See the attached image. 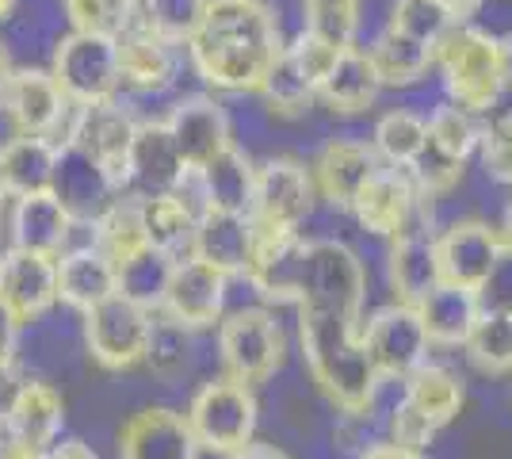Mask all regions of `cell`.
<instances>
[{"instance_id": "6da1fadb", "label": "cell", "mask_w": 512, "mask_h": 459, "mask_svg": "<svg viewBox=\"0 0 512 459\" xmlns=\"http://www.w3.org/2000/svg\"><path fill=\"white\" fill-rule=\"evenodd\" d=\"M184 46L203 88L218 96H253L287 39L268 0H211Z\"/></svg>"}, {"instance_id": "7a4b0ae2", "label": "cell", "mask_w": 512, "mask_h": 459, "mask_svg": "<svg viewBox=\"0 0 512 459\" xmlns=\"http://www.w3.org/2000/svg\"><path fill=\"white\" fill-rule=\"evenodd\" d=\"M363 318H348L321 306H295V341L310 387L333 410H360L375 387V364L360 341Z\"/></svg>"}, {"instance_id": "3957f363", "label": "cell", "mask_w": 512, "mask_h": 459, "mask_svg": "<svg viewBox=\"0 0 512 459\" xmlns=\"http://www.w3.org/2000/svg\"><path fill=\"white\" fill-rule=\"evenodd\" d=\"M291 352V337L279 318L276 306L268 303H241L222 314L214 326V368L226 379H237L245 387L272 383Z\"/></svg>"}, {"instance_id": "277c9868", "label": "cell", "mask_w": 512, "mask_h": 459, "mask_svg": "<svg viewBox=\"0 0 512 459\" xmlns=\"http://www.w3.org/2000/svg\"><path fill=\"white\" fill-rule=\"evenodd\" d=\"M184 417L192 425L199 452L211 459H226L234 456L237 448H245L249 440H256L260 398H256V387H245L237 379L214 372L199 379V387L184 406Z\"/></svg>"}, {"instance_id": "5b68a950", "label": "cell", "mask_w": 512, "mask_h": 459, "mask_svg": "<svg viewBox=\"0 0 512 459\" xmlns=\"http://www.w3.org/2000/svg\"><path fill=\"white\" fill-rule=\"evenodd\" d=\"M371 295V272L348 238H306L302 280L295 306H321L348 318H363ZM291 306V310H295Z\"/></svg>"}, {"instance_id": "8992f818", "label": "cell", "mask_w": 512, "mask_h": 459, "mask_svg": "<svg viewBox=\"0 0 512 459\" xmlns=\"http://www.w3.org/2000/svg\"><path fill=\"white\" fill-rule=\"evenodd\" d=\"M150 306L134 303L127 295H111L104 303L81 314V341H85V356L107 375H130L146 364V349H150L153 333Z\"/></svg>"}, {"instance_id": "52a82bcc", "label": "cell", "mask_w": 512, "mask_h": 459, "mask_svg": "<svg viewBox=\"0 0 512 459\" xmlns=\"http://www.w3.org/2000/svg\"><path fill=\"white\" fill-rule=\"evenodd\" d=\"M318 184L310 173V161L295 153H268L256 157V184L249 219L256 230H299L318 211Z\"/></svg>"}, {"instance_id": "ba28073f", "label": "cell", "mask_w": 512, "mask_h": 459, "mask_svg": "<svg viewBox=\"0 0 512 459\" xmlns=\"http://www.w3.org/2000/svg\"><path fill=\"white\" fill-rule=\"evenodd\" d=\"M436 81L444 85L448 100L470 111H482L501 88L509 85L505 50L470 35L467 27H451L444 43L436 46Z\"/></svg>"}, {"instance_id": "9c48e42d", "label": "cell", "mask_w": 512, "mask_h": 459, "mask_svg": "<svg viewBox=\"0 0 512 459\" xmlns=\"http://www.w3.org/2000/svg\"><path fill=\"white\" fill-rule=\"evenodd\" d=\"M348 215H352V226L360 230L363 238L375 241L398 238L409 226L440 230L436 199L421 196L406 169H390V165H383L379 173L367 180V188L348 207Z\"/></svg>"}, {"instance_id": "30bf717a", "label": "cell", "mask_w": 512, "mask_h": 459, "mask_svg": "<svg viewBox=\"0 0 512 459\" xmlns=\"http://www.w3.org/2000/svg\"><path fill=\"white\" fill-rule=\"evenodd\" d=\"M50 73L62 85V92L73 104H100L111 100L123 85L119 69V35L104 31H85L73 27L62 43L54 46Z\"/></svg>"}, {"instance_id": "8fae6325", "label": "cell", "mask_w": 512, "mask_h": 459, "mask_svg": "<svg viewBox=\"0 0 512 459\" xmlns=\"http://www.w3.org/2000/svg\"><path fill=\"white\" fill-rule=\"evenodd\" d=\"M0 108L8 111L16 134H46L50 142L65 146L73 134L77 104L54 81L50 66H16L8 88L0 96Z\"/></svg>"}, {"instance_id": "7c38bea8", "label": "cell", "mask_w": 512, "mask_h": 459, "mask_svg": "<svg viewBox=\"0 0 512 459\" xmlns=\"http://www.w3.org/2000/svg\"><path fill=\"white\" fill-rule=\"evenodd\" d=\"M165 127H169L176 150L188 169L207 165L211 157L234 142V123H230V100L211 88H184L176 92L165 108Z\"/></svg>"}, {"instance_id": "4fadbf2b", "label": "cell", "mask_w": 512, "mask_h": 459, "mask_svg": "<svg viewBox=\"0 0 512 459\" xmlns=\"http://www.w3.org/2000/svg\"><path fill=\"white\" fill-rule=\"evenodd\" d=\"M360 341L367 356H371V364H375V372L398 375V379L417 372L432 356V341H428L417 306L398 303V299H390V303L375 306L371 314H363Z\"/></svg>"}, {"instance_id": "5bb4252c", "label": "cell", "mask_w": 512, "mask_h": 459, "mask_svg": "<svg viewBox=\"0 0 512 459\" xmlns=\"http://www.w3.org/2000/svg\"><path fill=\"white\" fill-rule=\"evenodd\" d=\"M383 169L379 153L371 150L367 134L333 131L318 142V153L310 157V173L318 184L321 203L348 211L356 196L367 188V180Z\"/></svg>"}, {"instance_id": "9a60e30c", "label": "cell", "mask_w": 512, "mask_h": 459, "mask_svg": "<svg viewBox=\"0 0 512 459\" xmlns=\"http://www.w3.org/2000/svg\"><path fill=\"white\" fill-rule=\"evenodd\" d=\"M505 253V241L497 234V222L482 215H459L444 219L436 230V257H440V276L448 284L478 287L486 284L497 257Z\"/></svg>"}, {"instance_id": "2e32d148", "label": "cell", "mask_w": 512, "mask_h": 459, "mask_svg": "<svg viewBox=\"0 0 512 459\" xmlns=\"http://www.w3.org/2000/svg\"><path fill=\"white\" fill-rule=\"evenodd\" d=\"M226 310H230V276L199 257H180L172 268L161 314L195 333H211Z\"/></svg>"}, {"instance_id": "e0dca14e", "label": "cell", "mask_w": 512, "mask_h": 459, "mask_svg": "<svg viewBox=\"0 0 512 459\" xmlns=\"http://www.w3.org/2000/svg\"><path fill=\"white\" fill-rule=\"evenodd\" d=\"M50 192L73 215V222H96L123 188L100 157L81 150L77 142H65V146H58Z\"/></svg>"}, {"instance_id": "ac0fdd59", "label": "cell", "mask_w": 512, "mask_h": 459, "mask_svg": "<svg viewBox=\"0 0 512 459\" xmlns=\"http://www.w3.org/2000/svg\"><path fill=\"white\" fill-rule=\"evenodd\" d=\"M115 456L119 459H203L199 444L192 437V425L184 410L176 406H138L134 414L123 417L119 437H115Z\"/></svg>"}, {"instance_id": "d6986e66", "label": "cell", "mask_w": 512, "mask_h": 459, "mask_svg": "<svg viewBox=\"0 0 512 459\" xmlns=\"http://www.w3.org/2000/svg\"><path fill=\"white\" fill-rule=\"evenodd\" d=\"M0 303L20 318L23 329L43 322L58 306V257L4 245L0 249Z\"/></svg>"}, {"instance_id": "ffe728a7", "label": "cell", "mask_w": 512, "mask_h": 459, "mask_svg": "<svg viewBox=\"0 0 512 459\" xmlns=\"http://www.w3.org/2000/svg\"><path fill=\"white\" fill-rule=\"evenodd\" d=\"M119 291V268L92 241V222H77L73 245L58 253V306L85 314Z\"/></svg>"}, {"instance_id": "44dd1931", "label": "cell", "mask_w": 512, "mask_h": 459, "mask_svg": "<svg viewBox=\"0 0 512 459\" xmlns=\"http://www.w3.org/2000/svg\"><path fill=\"white\" fill-rule=\"evenodd\" d=\"M383 92L386 88L367 58V50L356 43L341 46L337 58L325 69V77L318 81V111H325L337 123H348V119H360L379 108Z\"/></svg>"}, {"instance_id": "7402d4cb", "label": "cell", "mask_w": 512, "mask_h": 459, "mask_svg": "<svg viewBox=\"0 0 512 459\" xmlns=\"http://www.w3.org/2000/svg\"><path fill=\"white\" fill-rule=\"evenodd\" d=\"M77 222L54 199V192H31V196H8L4 207V245L31 249L58 257L73 245Z\"/></svg>"}, {"instance_id": "603a6c76", "label": "cell", "mask_w": 512, "mask_h": 459, "mask_svg": "<svg viewBox=\"0 0 512 459\" xmlns=\"http://www.w3.org/2000/svg\"><path fill=\"white\" fill-rule=\"evenodd\" d=\"M188 173L184 157L172 142L165 119H142L138 131H134V142H130L127 165H123V192L130 196H161V192H172Z\"/></svg>"}, {"instance_id": "cb8c5ba5", "label": "cell", "mask_w": 512, "mask_h": 459, "mask_svg": "<svg viewBox=\"0 0 512 459\" xmlns=\"http://www.w3.org/2000/svg\"><path fill=\"white\" fill-rule=\"evenodd\" d=\"M386 291L398 303L417 306L432 287L440 284V257H436V230L409 226L398 238L383 241Z\"/></svg>"}, {"instance_id": "d4e9b609", "label": "cell", "mask_w": 512, "mask_h": 459, "mask_svg": "<svg viewBox=\"0 0 512 459\" xmlns=\"http://www.w3.org/2000/svg\"><path fill=\"white\" fill-rule=\"evenodd\" d=\"M4 437L20 440L27 448L46 452L65 433V398L43 375H23L8 410L0 417Z\"/></svg>"}, {"instance_id": "484cf974", "label": "cell", "mask_w": 512, "mask_h": 459, "mask_svg": "<svg viewBox=\"0 0 512 459\" xmlns=\"http://www.w3.org/2000/svg\"><path fill=\"white\" fill-rule=\"evenodd\" d=\"M138 115L119 100H100V104H77V119H73V134L69 142H77L81 150H88L92 157H100L107 169L115 173V180L123 176V165H127L130 142H134V131H138ZM123 188V184H119Z\"/></svg>"}, {"instance_id": "4316f807", "label": "cell", "mask_w": 512, "mask_h": 459, "mask_svg": "<svg viewBox=\"0 0 512 459\" xmlns=\"http://www.w3.org/2000/svg\"><path fill=\"white\" fill-rule=\"evenodd\" d=\"M256 249V222L245 211H218L207 207L195 219V241L192 257L207 261L211 268L226 272V276H241Z\"/></svg>"}, {"instance_id": "83f0119b", "label": "cell", "mask_w": 512, "mask_h": 459, "mask_svg": "<svg viewBox=\"0 0 512 459\" xmlns=\"http://www.w3.org/2000/svg\"><path fill=\"white\" fill-rule=\"evenodd\" d=\"M203 345H207V333H195V329L180 326L165 318L161 310L153 314V333H150V349H146V372L161 383V387H172L180 379H192V375H203L207 379V364H203Z\"/></svg>"}, {"instance_id": "f1b7e54d", "label": "cell", "mask_w": 512, "mask_h": 459, "mask_svg": "<svg viewBox=\"0 0 512 459\" xmlns=\"http://www.w3.org/2000/svg\"><path fill=\"white\" fill-rule=\"evenodd\" d=\"M363 50H367V58H371V66H375L386 92H406V88L421 85L436 73V46L417 43L402 31H394L390 23L379 27L363 43Z\"/></svg>"}, {"instance_id": "f546056e", "label": "cell", "mask_w": 512, "mask_h": 459, "mask_svg": "<svg viewBox=\"0 0 512 459\" xmlns=\"http://www.w3.org/2000/svg\"><path fill=\"white\" fill-rule=\"evenodd\" d=\"M417 314H421V322H425V333H428V341H432V349H463L470 326H474L478 314H482V299H478L474 287L440 280V284L432 287L425 299L417 303Z\"/></svg>"}, {"instance_id": "4dcf8cb0", "label": "cell", "mask_w": 512, "mask_h": 459, "mask_svg": "<svg viewBox=\"0 0 512 459\" xmlns=\"http://www.w3.org/2000/svg\"><path fill=\"white\" fill-rule=\"evenodd\" d=\"M199 188H203V203L218 207V211H245L253 203V184H256V153L230 142L226 150L211 157L207 165L195 169Z\"/></svg>"}, {"instance_id": "1f68e13d", "label": "cell", "mask_w": 512, "mask_h": 459, "mask_svg": "<svg viewBox=\"0 0 512 459\" xmlns=\"http://www.w3.org/2000/svg\"><path fill=\"white\" fill-rule=\"evenodd\" d=\"M253 96L264 104V111L276 123H306L318 111V85H314V77L287 50L272 62V69L264 73V81H260Z\"/></svg>"}, {"instance_id": "d6a6232c", "label": "cell", "mask_w": 512, "mask_h": 459, "mask_svg": "<svg viewBox=\"0 0 512 459\" xmlns=\"http://www.w3.org/2000/svg\"><path fill=\"white\" fill-rule=\"evenodd\" d=\"M406 402L417 414H425L436 429H444V425H451L455 417L463 414L467 383L451 364H440V360L428 356L417 372L406 375Z\"/></svg>"}, {"instance_id": "836d02e7", "label": "cell", "mask_w": 512, "mask_h": 459, "mask_svg": "<svg viewBox=\"0 0 512 459\" xmlns=\"http://www.w3.org/2000/svg\"><path fill=\"white\" fill-rule=\"evenodd\" d=\"M58 161V142L46 134H16L12 142L0 146V173L8 196H31V192H50V176Z\"/></svg>"}, {"instance_id": "e575fe53", "label": "cell", "mask_w": 512, "mask_h": 459, "mask_svg": "<svg viewBox=\"0 0 512 459\" xmlns=\"http://www.w3.org/2000/svg\"><path fill=\"white\" fill-rule=\"evenodd\" d=\"M367 142L379 153V161L390 169H409L421 150L428 146V119L421 111L394 104V108L379 111L367 127Z\"/></svg>"}, {"instance_id": "d590c367", "label": "cell", "mask_w": 512, "mask_h": 459, "mask_svg": "<svg viewBox=\"0 0 512 459\" xmlns=\"http://www.w3.org/2000/svg\"><path fill=\"white\" fill-rule=\"evenodd\" d=\"M195 211L180 192H161V196H142V226H146V241L153 249L169 253V257H192L195 241Z\"/></svg>"}, {"instance_id": "8d00e7d4", "label": "cell", "mask_w": 512, "mask_h": 459, "mask_svg": "<svg viewBox=\"0 0 512 459\" xmlns=\"http://www.w3.org/2000/svg\"><path fill=\"white\" fill-rule=\"evenodd\" d=\"M463 356L470 368H478L490 379H512V314L509 310H493L482 306L478 322L470 326L463 341Z\"/></svg>"}, {"instance_id": "74e56055", "label": "cell", "mask_w": 512, "mask_h": 459, "mask_svg": "<svg viewBox=\"0 0 512 459\" xmlns=\"http://www.w3.org/2000/svg\"><path fill=\"white\" fill-rule=\"evenodd\" d=\"M92 241L104 249L111 261H127L130 253H138L146 241V226H142V196L119 192L115 203L107 207L100 219L92 222Z\"/></svg>"}, {"instance_id": "f35d334b", "label": "cell", "mask_w": 512, "mask_h": 459, "mask_svg": "<svg viewBox=\"0 0 512 459\" xmlns=\"http://www.w3.org/2000/svg\"><path fill=\"white\" fill-rule=\"evenodd\" d=\"M115 268H119V295L150 306V310H161L172 280V268H176V257L153 249V245H142L138 253H130L127 261H119Z\"/></svg>"}, {"instance_id": "ab89813d", "label": "cell", "mask_w": 512, "mask_h": 459, "mask_svg": "<svg viewBox=\"0 0 512 459\" xmlns=\"http://www.w3.org/2000/svg\"><path fill=\"white\" fill-rule=\"evenodd\" d=\"M428 146L448 153L451 161L474 165V157L482 150V123L478 111L463 108L455 100H444L436 111H428Z\"/></svg>"}, {"instance_id": "60d3db41", "label": "cell", "mask_w": 512, "mask_h": 459, "mask_svg": "<svg viewBox=\"0 0 512 459\" xmlns=\"http://www.w3.org/2000/svg\"><path fill=\"white\" fill-rule=\"evenodd\" d=\"M207 4L211 0H138L134 23L150 27L169 43H188L207 16Z\"/></svg>"}, {"instance_id": "b9f144b4", "label": "cell", "mask_w": 512, "mask_h": 459, "mask_svg": "<svg viewBox=\"0 0 512 459\" xmlns=\"http://www.w3.org/2000/svg\"><path fill=\"white\" fill-rule=\"evenodd\" d=\"M386 23H390L394 31L409 35V39H417V43L440 46L444 35H448L459 20H455V12H451L448 4H440V0H394Z\"/></svg>"}, {"instance_id": "7bdbcfd3", "label": "cell", "mask_w": 512, "mask_h": 459, "mask_svg": "<svg viewBox=\"0 0 512 459\" xmlns=\"http://www.w3.org/2000/svg\"><path fill=\"white\" fill-rule=\"evenodd\" d=\"M302 27L310 35H318L333 46L356 43V27H360L363 0H299Z\"/></svg>"}, {"instance_id": "ee69618b", "label": "cell", "mask_w": 512, "mask_h": 459, "mask_svg": "<svg viewBox=\"0 0 512 459\" xmlns=\"http://www.w3.org/2000/svg\"><path fill=\"white\" fill-rule=\"evenodd\" d=\"M73 27L85 31H104V35H123L134 23L138 0H65Z\"/></svg>"}, {"instance_id": "f6af8a7d", "label": "cell", "mask_w": 512, "mask_h": 459, "mask_svg": "<svg viewBox=\"0 0 512 459\" xmlns=\"http://www.w3.org/2000/svg\"><path fill=\"white\" fill-rule=\"evenodd\" d=\"M459 27L505 50L512 43V0H467V8L459 12Z\"/></svg>"}, {"instance_id": "bcb514c9", "label": "cell", "mask_w": 512, "mask_h": 459, "mask_svg": "<svg viewBox=\"0 0 512 459\" xmlns=\"http://www.w3.org/2000/svg\"><path fill=\"white\" fill-rule=\"evenodd\" d=\"M436 437H440V429H436L425 414H417V410L409 406L406 394H402V402L386 414V440H394V444H402V448L428 452V448L436 444Z\"/></svg>"}, {"instance_id": "7dc6e473", "label": "cell", "mask_w": 512, "mask_h": 459, "mask_svg": "<svg viewBox=\"0 0 512 459\" xmlns=\"http://www.w3.org/2000/svg\"><path fill=\"white\" fill-rule=\"evenodd\" d=\"M478 299L482 306H493V310H509L512 314V249H505L493 272L486 276V284L478 287Z\"/></svg>"}, {"instance_id": "c3c4849f", "label": "cell", "mask_w": 512, "mask_h": 459, "mask_svg": "<svg viewBox=\"0 0 512 459\" xmlns=\"http://www.w3.org/2000/svg\"><path fill=\"white\" fill-rule=\"evenodd\" d=\"M20 337H23V322L8 306L0 303V372H4V368H16Z\"/></svg>"}, {"instance_id": "681fc988", "label": "cell", "mask_w": 512, "mask_h": 459, "mask_svg": "<svg viewBox=\"0 0 512 459\" xmlns=\"http://www.w3.org/2000/svg\"><path fill=\"white\" fill-rule=\"evenodd\" d=\"M474 165H478V173L493 180V184H501L505 192H512V150L505 153H482V157H474Z\"/></svg>"}, {"instance_id": "f907efd6", "label": "cell", "mask_w": 512, "mask_h": 459, "mask_svg": "<svg viewBox=\"0 0 512 459\" xmlns=\"http://www.w3.org/2000/svg\"><path fill=\"white\" fill-rule=\"evenodd\" d=\"M43 459H100V452L81 437H58L43 452Z\"/></svg>"}, {"instance_id": "816d5d0a", "label": "cell", "mask_w": 512, "mask_h": 459, "mask_svg": "<svg viewBox=\"0 0 512 459\" xmlns=\"http://www.w3.org/2000/svg\"><path fill=\"white\" fill-rule=\"evenodd\" d=\"M360 459H428V452H413V448H402V444H394V440H379V444H371Z\"/></svg>"}, {"instance_id": "f5cc1de1", "label": "cell", "mask_w": 512, "mask_h": 459, "mask_svg": "<svg viewBox=\"0 0 512 459\" xmlns=\"http://www.w3.org/2000/svg\"><path fill=\"white\" fill-rule=\"evenodd\" d=\"M226 459H291L279 444H264V440H249L245 448H237L234 456Z\"/></svg>"}, {"instance_id": "db71d44e", "label": "cell", "mask_w": 512, "mask_h": 459, "mask_svg": "<svg viewBox=\"0 0 512 459\" xmlns=\"http://www.w3.org/2000/svg\"><path fill=\"white\" fill-rule=\"evenodd\" d=\"M497 234H501V241H505V249H512V192L509 199L501 203V211H497Z\"/></svg>"}, {"instance_id": "11a10c76", "label": "cell", "mask_w": 512, "mask_h": 459, "mask_svg": "<svg viewBox=\"0 0 512 459\" xmlns=\"http://www.w3.org/2000/svg\"><path fill=\"white\" fill-rule=\"evenodd\" d=\"M12 58H8V50H4V43H0V96H4V88H8V77H12Z\"/></svg>"}, {"instance_id": "9f6ffc18", "label": "cell", "mask_w": 512, "mask_h": 459, "mask_svg": "<svg viewBox=\"0 0 512 459\" xmlns=\"http://www.w3.org/2000/svg\"><path fill=\"white\" fill-rule=\"evenodd\" d=\"M440 4H448L451 12H455V20H459V12H463V8H467V0H440Z\"/></svg>"}, {"instance_id": "6f0895ef", "label": "cell", "mask_w": 512, "mask_h": 459, "mask_svg": "<svg viewBox=\"0 0 512 459\" xmlns=\"http://www.w3.org/2000/svg\"><path fill=\"white\" fill-rule=\"evenodd\" d=\"M505 66H509V81H512V43L505 46Z\"/></svg>"}, {"instance_id": "680465c9", "label": "cell", "mask_w": 512, "mask_h": 459, "mask_svg": "<svg viewBox=\"0 0 512 459\" xmlns=\"http://www.w3.org/2000/svg\"><path fill=\"white\" fill-rule=\"evenodd\" d=\"M4 199H8V188H4V173H0V207H4Z\"/></svg>"}, {"instance_id": "91938a15", "label": "cell", "mask_w": 512, "mask_h": 459, "mask_svg": "<svg viewBox=\"0 0 512 459\" xmlns=\"http://www.w3.org/2000/svg\"><path fill=\"white\" fill-rule=\"evenodd\" d=\"M0 440H4V429H0Z\"/></svg>"}]
</instances>
